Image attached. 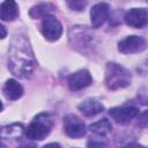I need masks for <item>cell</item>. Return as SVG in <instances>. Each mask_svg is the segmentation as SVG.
<instances>
[{
    "label": "cell",
    "instance_id": "1",
    "mask_svg": "<svg viewBox=\"0 0 148 148\" xmlns=\"http://www.w3.org/2000/svg\"><path fill=\"white\" fill-rule=\"evenodd\" d=\"M8 68L14 75L21 79L31 76L35 68V58L25 36H14L8 50Z\"/></svg>",
    "mask_w": 148,
    "mask_h": 148
},
{
    "label": "cell",
    "instance_id": "2",
    "mask_svg": "<svg viewBox=\"0 0 148 148\" xmlns=\"http://www.w3.org/2000/svg\"><path fill=\"white\" fill-rule=\"evenodd\" d=\"M132 75L128 69L117 62H108L105 67V86L110 90L126 88L131 84Z\"/></svg>",
    "mask_w": 148,
    "mask_h": 148
},
{
    "label": "cell",
    "instance_id": "3",
    "mask_svg": "<svg viewBox=\"0 0 148 148\" xmlns=\"http://www.w3.org/2000/svg\"><path fill=\"white\" fill-rule=\"evenodd\" d=\"M53 127V118L50 113H39L37 114L31 123L29 124L28 128L25 130V136L32 141H39L46 138Z\"/></svg>",
    "mask_w": 148,
    "mask_h": 148
},
{
    "label": "cell",
    "instance_id": "4",
    "mask_svg": "<svg viewBox=\"0 0 148 148\" xmlns=\"http://www.w3.org/2000/svg\"><path fill=\"white\" fill-rule=\"evenodd\" d=\"M42 34L49 42L58 40L62 34V25L56 16L47 15L42 21Z\"/></svg>",
    "mask_w": 148,
    "mask_h": 148
},
{
    "label": "cell",
    "instance_id": "5",
    "mask_svg": "<svg viewBox=\"0 0 148 148\" xmlns=\"http://www.w3.org/2000/svg\"><path fill=\"white\" fill-rule=\"evenodd\" d=\"M146 46H147V42L143 37L132 35V36H127L126 38L121 39L118 43V51L125 54L139 53L142 52L146 49Z\"/></svg>",
    "mask_w": 148,
    "mask_h": 148
},
{
    "label": "cell",
    "instance_id": "6",
    "mask_svg": "<svg viewBox=\"0 0 148 148\" xmlns=\"http://www.w3.org/2000/svg\"><path fill=\"white\" fill-rule=\"evenodd\" d=\"M64 130L66 134L73 139L82 138L86 134V125L75 114H68L64 118Z\"/></svg>",
    "mask_w": 148,
    "mask_h": 148
},
{
    "label": "cell",
    "instance_id": "7",
    "mask_svg": "<svg viewBox=\"0 0 148 148\" xmlns=\"http://www.w3.org/2000/svg\"><path fill=\"white\" fill-rule=\"evenodd\" d=\"M111 118L120 125H126L131 123L139 114V109L134 106H123V108H112L109 111Z\"/></svg>",
    "mask_w": 148,
    "mask_h": 148
},
{
    "label": "cell",
    "instance_id": "8",
    "mask_svg": "<svg viewBox=\"0 0 148 148\" xmlns=\"http://www.w3.org/2000/svg\"><path fill=\"white\" fill-rule=\"evenodd\" d=\"M67 83H68V88L72 91H77V90H81V89L90 86L92 83V77H91V74L89 73V71L80 69L68 76Z\"/></svg>",
    "mask_w": 148,
    "mask_h": 148
},
{
    "label": "cell",
    "instance_id": "9",
    "mask_svg": "<svg viewBox=\"0 0 148 148\" xmlns=\"http://www.w3.org/2000/svg\"><path fill=\"white\" fill-rule=\"evenodd\" d=\"M124 21L132 28H143L148 24V12L143 8H132L125 14Z\"/></svg>",
    "mask_w": 148,
    "mask_h": 148
},
{
    "label": "cell",
    "instance_id": "10",
    "mask_svg": "<svg viewBox=\"0 0 148 148\" xmlns=\"http://www.w3.org/2000/svg\"><path fill=\"white\" fill-rule=\"evenodd\" d=\"M110 14V6L105 2H99L92 6L90 10V21L91 25L94 28H99L102 27L105 21L109 18Z\"/></svg>",
    "mask_w": 148,
    "mask_h": 148
},
{
    "label": "cell",
    "instance_id": "11",
    "mask_svg": "<svg viewBox=\"0 0 148 148\" xmlns=\"http://www.w3.org/2000/svg\"><path fill=\"white\" fill-rule=\"evenodd\" d=\"M79 110L81 111V113L86 117H94L98 113H101L103 110H104V105L95 99V98H88V99H84L83 102H81L79 104Z\"/></svg>",
    "mask_w": 148,
    "mask_h": 148
},
{
    "label": "cell",
    "instance_id": "12",
    "mask_svg": "<svg viewBox=\"0 0 148 148\" xmlns=\"http://www.w3.org/2000/svg\"><path fill=\"white\" fill-rule=\"evenodd\" d=\"M3 95L9 101H16L22 97L23 95V87L14 79H9L5 82L2 88Z\"/></svg>",
    "mask_w": 148,
    "mask_h": 148
},
{
    "label": "cell",
    "instance_id": "13",
    "mask_svg": "<svg viewBox=\"0 0 148 148\" xmlns=\"http://www.w3.org/2000/svg\"><path fill=\"white\" fill-rule=\"evenodd\" d=\"M18 16V6L15 0H5L0 6V17L5 21H14Z\"/></svg>",
    "mask_w": 148,
    "mask_h": 148
},
{
    "label": "cell",
    "instance_id": "14",
    "mask_svg": "<svg viewBox=\"0 0 148 148\" xmlns=\"http://www.w3.org/2000/svg\"><path fill=\"white\" fill-rule=\"evenodd\" d=\"M89 128H90V131L92 133H95V134H97L99 136H104V135H106L108 133L111 132L112 125L106 118H103V119H99L98 121L91 124L89 126Z\"/></svg>",
    "mask_w": 148,
    "mask_h": 148
},
{
    "label": "cell",
    "instance_id": "15",
    "mask_svg": "<svg viewBox=\"0 0 148 148\" xmlns=\"http://www.w3.org/2000/svg\"><path fill=\"white\" fill-rule=\"evenodd\" d=\"M54 7L51 3H39L30 9V16L32 18H43L47 15H51V13L54 12Z\"/></svg>",
    "mask_w": 148,
    "mask_h": 148
},
{
    "label": "cell",
    "instance_id": "16",
    "mask_svg": "<svg viewBox=\"0 0 148 148\" xmlns=\"http://www.w3.org/2000/svg\"><path fill=\"white\" fill-rule=\"evenodd\" d=\"M24 128L22 124H12L3 126L1 130V136L2 139H9V138H17L21 136Z\"/></svg>",
    "mask_w": 148,
    "mask_h": 148
},
{
    "label": "cell",
    "instance_id": "17",
    "mask_svg": "<svg viewBox=\"0 0 148 148\" xmlns=\"http://www.w3.org/2000/svg\"><path fill=\"white\" fill-rule=\"evenodd\" d=\"M68 8L74 12H81L86 8L88 0H65Z\"/></svg>",
    "mask_w": 148,
    "mask_h": 148
},
{
    "label": "cell",
    "instance_id": "18",
    "mask_svg": "<svg viewBox=\"0 0 148 148\" xmlns=\"http://www.w3.org/2000/svg\"><path fill=\"white\" fill-rule=\"evenodd\" d=\"M138 126L140 127H148V110L143 111L138 116Z\"/></svg>",
    "mask_w": 148,
    "mask_h": 148
},
{
    "label": "cell",
    "instance_id": "19",
    "mask_svg": "<svg viewBox=\"0 0 148 148\" xmlns=\"http://www.w3.org/2000/svg\"><path fill=\"white\" fill-rule=\"evenodd\" d=\"M88 146L89 147H94V146H99V147H102V146H106V143H104V142H94V141H90V142H88Z\"/></svg>",
    "mask_w": 148,
    "mask_h": 148
},
{
    "label": "cell",
    "instance_id": "20",
    "mask_svg": "<svg viewBox=\"0 0 148 148\" xmlns=\"http://www.w3.org/2000/svg\"><path fill=\"white\" fill-rule=\"evenodd\" d=\"M0 29H1V31H2L1 38H5V37H6V30H5V27H3V25H1V27H0Z\"/></svg>",
    "mask_w": 148,
    "mask_h": 148
},
{
    "label": "cell",
    "instance_id": "21",
    "mask_svg": "<svg viewBox=\"0 0 148 148\" xmlns=\"http://www.w3.org/2000/svg\"><path fill=\"white\" fill-rule=\"evenodd\" d=\"M44 147H45V148H46V147H59V145H58V143H47V145H45Z\"/></svg>",
    "mask_w": 148,
    "mask_h": 148
}]
</instances>
